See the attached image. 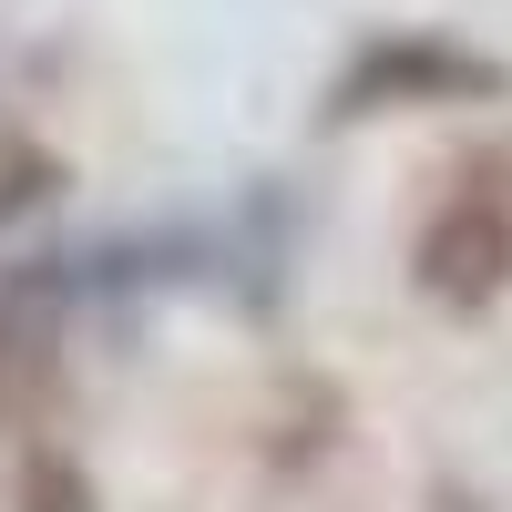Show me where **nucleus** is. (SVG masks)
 Instances as JSON below:
<instances>
[{"instance_id":"obj_2","label":"nucleus","mask_w":512,"mask_h":512,"mask_svg":"<svg viewBox=\"0 0 512 512\" xmlns=\"http://www.w3.org/2000/svg\"><path fill=\"white\" fill-rule=\"evenodd\" d=\"M420 287L441 297V308H492L512 287V195L502 185H461L431 226H420Z\"/></svg>"},{"instance_id":"obj_1","label":"nucleus","mask_w":512,"mask_h":512,"mask_svg":"<svg viewBox=\"0 0 512 512\" xmlns=\"http://www.w3.org/2000/svg\"><path fill=\"white\" fill-rule=\"evenodd\" d=\"M512 93V72L472 41H441V31H390V41H359L328 82V123H359V113H390V103H492Z\"/></svg>"},{"instance_id":"obj_3","label":"nucleus","mask_w":512,"mask_h":512,"mask_svg":"<svg viewBox=\"0 0 512 512\" xmlns=\"http://www.w3.org/2000/svg\"><path fill=\"white\" fill-rule=\"evenodd\" d=\"M21 512H93V472L62 451H31L21 461Z\"/></svg>"}]
</instances>
